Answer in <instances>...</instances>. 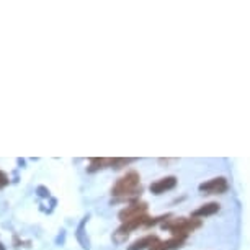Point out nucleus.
Returning <instances> with one entry per match:
<instances>
[{
  "mask_svg": "<svg viewBox=\"0 0 250 250\" xmlns=\"http://www.w3.org/2000/svg\"><path fill=\"white\" fill-rule=\"evenodd\" d=\"M131 162H134V159H111V167H115L118 170V168H123Z\"/></svg>",
  "mask_w": 250,
  "mask_h": 250,
  "instance_id": "9b49d317",
  "label": "nucleus"
},
{
  "mask_svg": "<svg viewBox=\"0 0 250 250\" xmlns=\"http://www.w3.org/2000/svg\"><path fill=\"white\" fill-rule=\"evenodd\" d=\"M177 185V178L170 175V177H164L160 178V180L154 182L152 185H150V191L154 193V195H162V193L172 190V188H175Z\"/></svg>",
  "mask_w": 250,
  "mask_h": 250,
  "instance_id": "423d86ee",
  "label": "nucleus"
},
{
  "mask_svg": "<svg viewBox=\"0 0 250 250\" xmlns=\"http://www.w3.org/2000/svg\"><path fill=\"white\" fill-rule=\"evenodd\" d=\"M183 242H185V239L182 237H172L168 240H159V242H155L150 250H177L180 249Z\"/></svg>",
  "mask_w": 250,
  "mask_h": 250,
  "instance_id": "0eeeda50",
  "label": "nucleus"
},
{
  "mask_svg": "<svg viewBox=\"0 0 250 250\" xmlns=\"http://www.w3.org/2000/svg\"><path fill=\"white\" fill-rule=\"evenodd\" d=\"M219 211L218 203H208V205L200 206L198 209L193 213V218H205V216H213Z\"/></svg>",
  "mask_w": 250,
  "mask_h": 250,
  "instance_id": "1a4fd4ad",
  "label": "nucleus"
},
{
  "mask_svg": "<svg viewBox=\"0 0 250 250\" xmlns=\"http://www.w3.org/2000/svg\"><path fill=\"white\" fill-rule=\"evenodd\" d=\"M0 250H5V245H3V244H0Z\"/></svg>",
  "mask_w": 250,
  "mask_h": 250,
  "instance_id": "4468645a",
  "label": "nucleus"
},
{
  "mask_svg": "<svg viewBox=\"0 0 250 250\" xmlns=\"http://www.w3.org/2000/svg\"><path fill=\"white\" fill-rule=\"evenodd\" d=\"M228 190V180L224 177L211 178L200 185V191L206 193V195H218V193H224Z\"/></svg>",
  "mask_w": 250,
  "mask_h": 250,
  "instance_id": "7ed1b4c3",
  "label": "nucleus"
},
{
  "mask_svg": "<svg viewBox=\"0 0 250 250\" xmlns=\"http://www.w3.org/2000/svg\"><path fill=\"white\" fill-rule=\"evenodd\" d=\"M201 226V221L196 219V218H191V219H185V218H178V219H173L172 223H165L164 228H167L170 232L173 234V237H182V239H187V235L193 232L195 229H198Z\"/></svg>",
  "mask_w": 250,
  "mask_h": 250,
  "instance_id": "f03ea898",
  "label": "nucleus"
},
{
  "mask_svg": "<svg viewBox=\"0 0 250 250\" xmlns=\"http://www.w3.org/2000/svg\"><path fill=\"white\" fill-rule=\"evenodd\" d=\"M155 242H159L157 235H146L143 239H138L136 242H133L128 247V250H144V249H150Z\"/></svg>",
  "mask_w": 250,
  "mask_h": 250,
  "instance_id": "6e6552de",
  "label": "nucleus"
},
{
  "mask_svg": "<svg viewBox=\"0 0 250 250\" xmlns=\"http://www.w3.org/2000/svg\"><path fill=\"white\" fill-rule=\"evenodd\" d=\"M106 165H111V159H90V165H88V170L95 172L98 168H103Z\"/></svg>",
  "mask_w": 250,
  "mask_h": 250,
  "instance_id": "9d476101",
  "label": "nucleus"
},
{
  "mask_svg": "<svg viewBox=\"0 0 250 250\" xmlns=\"http://www.w3.org/2000/svg\"><path fill=\"white\" fill-rule=\"evenodd\" d=\"M141 177L138 172L131 170L128 172L126 175H123L120 180L115 183V187L111 188V195L115 196H131V195H136L138 190L141 191Z\"/></svg>",
  "mask_w": 250,
  "mask_h": 250,
  "instance_id": "f257e3e1",
  "label": "nucleus"
},
{
  "mask_svg": "<svg viewBox=\"0 0 250 250\" xmlns=\"http://www.w3.org/2000/svg\"><path fill=\"white\" fill-rule=\"evenodd\" d=\"M150 219H152V218H149L147 214H143V216H138V218H133V219L126 221V223H123L121 228L118 229V234L128 235V234H129V230L138 229L139 226H149Z\"/></svg>",
  "mask_w": 250,
  "mask_h": 250,
  "instance_id": "39448f33",
  "label": "nucleus"
},
{
  "mask_svg": "<svg viewBox=\"0 0 250 250\" xmlns=\"http://www.w3.org/2000/svg\"><path fill=\"white\" fill-rule=\"evenodd\" d=\"M146 211H147V205L146 203H133V205L126 206L125 209L120 211V219L123 223H126V221L133 219V218H138V216H143L146 214Z\"/></svg>",
  "mask_w": 250,
  "mask_h": 250,
  "instance_id": "20e7f679",
  "label": "nucleus"
},
{
  "mask_svg": "<svg viewBox=\"0 0 250 250\" xmlns=\"http://www.w3.org/2000/svg\"><path fill=\"white\" fill-rule=\"evenodd\" d=\"M7 185H8V177H7V173L0 170V190H2V188H5Z\"/></svg>",
  "mask_w": 250,
  "mask_h": 250,
  "instance_id": "f8f14e48",
  "label": "nucleus"
},
{
  "mask_svg": "<svg viewBox=\"0 0 250 250\" xmlns=\"http://www.w3.org/2000/svg\"><path fill=\"white\" fill-rule=\"evenodd\" d=\"M38 195H40V196H49V191L48 190H46V188L44 187H40V188H38Z\"/></svg>",
  "mask_w": 250,
  "mask_h": 250,
  "instance_id": "ddd939ff",
  "label": "nucleus"
}]
</instances>
